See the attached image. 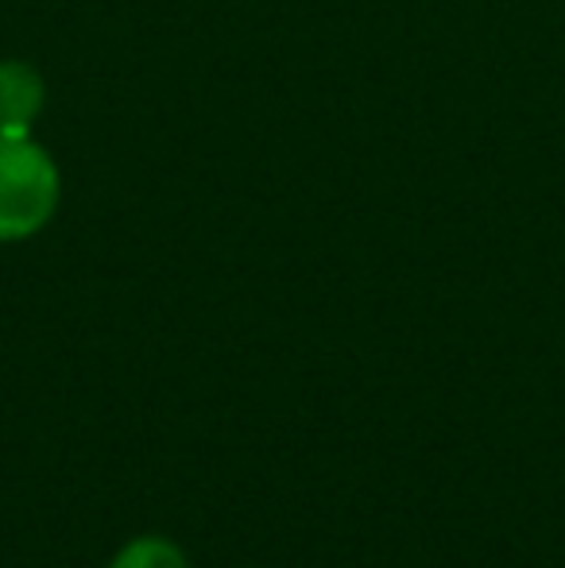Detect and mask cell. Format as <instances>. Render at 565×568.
Wrapping results in <instances>:
<instances>
[{
  "label": "cell",
  "instance_id": "cell-2",
  "mask_svg": "<svg viewBox=\"0 0 565 568\" xmlns=\"http://www.w3.org/2000/svg\"><path fill=\"white\" fill-rule=\"evenodd\" d=\"M43 109V82L28 62H0V135H28Z\"/></svg>",
  "mask_w": 565,
  "mask_h": 568
},
{
  "label": "cell",
  "instance_id": "cell-1",
  "mask_svg": "<svg viewBox=\"0 0 565 568\" xmlns=\"http://www.w3.org/2000/svg\"><path fill=\"white\" fill-rule=\"evenodd\" d=\"M59 171L28 135H0V240H23L51 221Z\"/></svg>",
  "mask_w": 565,
  "mask_h": 568
},
{
  "label": "cell",
  "instance_id": "cell-3",
  "mask_svg": "<svg viewBox=\"0 0 565 568\" xmlns=\"http://www.w3.org/2000/svg\"><path fill=\"white\" fill-rule=\"evenodd\" d=\"M113 568H190V565L179 554V546H171L167 538H140L117 554Z\"/></svg>",
  "mask_w": 565,
  "mask_h": 568
}]
</instances>
